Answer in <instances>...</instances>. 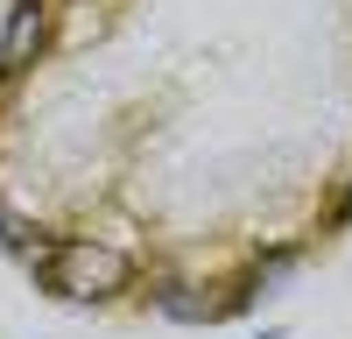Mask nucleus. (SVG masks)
<instances>
[{
	"instance_id": "obj_1",
	"label": "nucleus",
	"mask_w": 352,
	"mask_h": 339,
	"mask_svg": "<svg viewBox=\"0 0 352 339\" xmlns=\"http://www.w3.org/2000/svg\"><path fill=\"white\" fill-rule=\"evenodd\" d=\"M127 276H134V262L120 247H106V240H85V234H71V240H56L50 254H43V282L56 297H113V290H127Z\"/></svg>"
},
{
	"instance_id": "obj_2",
	"label": "nucleus",
	"mask_w": 352,
	"mask_h": 339,
	"mask_svg": "<svg viewBox=\"0 0 352 339\" xmlns=\"http://www.w3.org/2000/svg\"><path fill=\"white\" fill-rule=\"evenodd\" d=\"M50 43V0H14L8 28H0V78H21Z\"/></svg>"
},
{
	"instance_id": "obj_3",
	"label": "nucleus",
	"mask_w": 352,
	"mask_h": 339,
	"mask_svg": "<svg viewBox=\"0 0 352 339\" xmlns=\"http://www.w3.org/2000/svg\"><path fill=\"white\" fill-rule=\"evenodd\" d=\"M268 339H289V332H268Z\"/></svg>"
}]
</instances>
